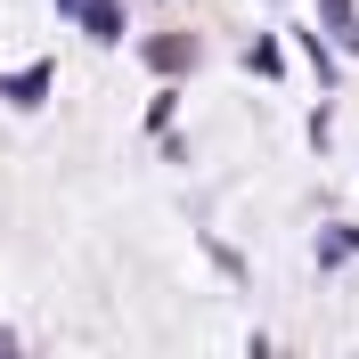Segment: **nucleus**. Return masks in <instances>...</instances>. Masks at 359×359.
<instances>
[{"label": "nucleus", "mask_w": 359, "mask_h": 359, "mask_svg": "<svg viewBox=\"0 0 359 359\" xmlns=\"http://www.w3.org/2000/svg\"><path fill=\"white\" fill-rule=\"evenodd\" d=\"M41 90H49V66H25V74L0 82V98H8V107H41Z\"/></svg>", "instance_id": "f03ea898"}, {"label": "nucleus", "mask_w": 359, "mask_h": 359, "mask_svg": "<svg viewBox=\"0 0 359 359\" xmlns=\"http://www.w3.org/2000/svg\"><path fill=\"white\" fill-rule=\"evenodd\" d=\"M82 25L90 41H123V0H82Z\"/></svg>", "instance_id": "f257e3e1"}, {"label": "nucleus", "mask_w": 359, "mask_h": 359, "mask_svg": "<svg viewBox=\"0 0 359 359\" xmlns=\"http://www.w3.org/2000/svg\"><path fill=\"white\" fill-rule=\"evenodd\" d=\"M318 8H327V33H335L343 49H359V8L351 0H318Z\"/></svg>", "instance_id": "7ed1b4c3"}, {"label": "nucleus", "mask_w": 359, "mask_h": 359, "mask_svg": "<svg viewBox=\"0 0 359 359\" xmlns=\"http://www.w3.org/2000/svg\"><path fill=\"white\" fill-rule=\"evenodd\" d=\"M57 8H82V0H57Z\"/></svg>", "instance_id": "20e7f679"}]
</instances>
